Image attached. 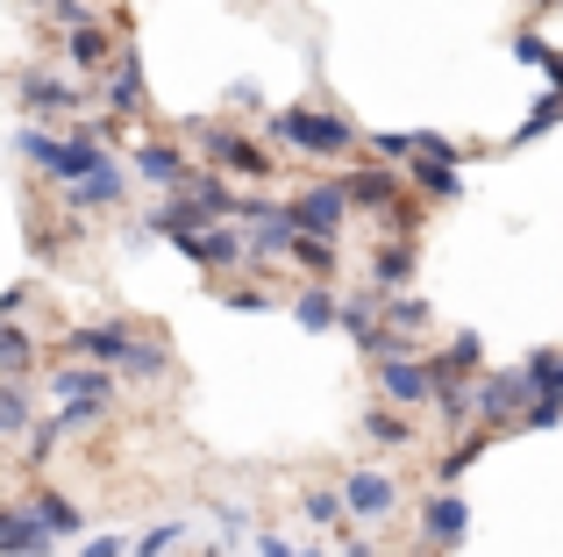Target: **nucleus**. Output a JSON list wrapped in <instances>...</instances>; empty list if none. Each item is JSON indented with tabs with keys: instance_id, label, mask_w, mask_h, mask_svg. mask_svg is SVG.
Here are the masks:
<instances>
[{
	"instance_id": "obj_1",
	"label": "nucleus",
	"mask_w": 563,
	"mask_h": 557,
	"mask_svg": "<svg viewBox=\"0 0 563 557\" xmlns=\"http://www.w3.org/2000/svg\"><path fill=\"white\" fill-rule=\"evenodd\" d=\"M100 143H108V129H93V122H79L71 136H43V129H14V151H22L29 165H43L51 179H65V186H71V179H86V172H93L100 157H108Z\"/></svg>"
},
{
	"instance_id": "obj_2",
	"label": "nucleus",
	"mask_w": 563,
	"mask_h": 557,
	"mask_svg": "<svg viewBox=\"0 0 563 557\" xmlns=\"http://www.w3.org/2000/svg\"><path fill=\"white\" fill-rule=\"evenodd\" d=\"M264 129H272V143L307 151V157H350L357 151V129H350V114H335V108H278Z\"/></svg>"
},
{
	"instance_id": "obj_3",
	"label": "nucleus",
	"mask_w": 563,
	"mask_h": 557,
	"mask_svg": "<svg viewBox=\"0 0 563 557\" xmlns=\"http://www.w3.org/2000/svg\"><path fill=\"white\" fill-rule=\"evenodd\" d=\"M528 401H536V393H528L521 364H514V372H485L478 386H471V422H485V429L499 436V422H521Z\"/></svg>"
},
{
	"instance_id": "obj_4",
	"label": "nucleus",
	"mask_w": 563,
	"mask_h": 557,
	"mask_svg": "<svg viewBox=\"0 0 563 557\" xmlns=\"http://www.w3.org/2000/svg\"><path fill=\"white\" fill-rule=\"evenodd\" d=\"M286 208V222H292V237H321V243H335V229H343V186H307V194H292V200H278Z\"/></svg>"
},
{
	"instance_id": "obj_5",
	"label": "nucleus",
	"mask_w": 563,
	"mask_h": 557,
	"mask_svg": "<svg viewBox=\"0 0 563 557\" xmlns=\"http://www.w3.org/2000/svg\"><path fill=\"white\" fill-rule=\"evenodd\" d=\"M478 364H485V343H478V329H456L450 343L435 350V358H421V372H428V393H435V386H471V379H478Z\"/></svg>"
},
{
	"instance_id": "obj_6",
	"label": "nucleus",
	"mask_w": 563,
	"mask_h": 557,
	"mask_svg": "<svg viewBox=\"0 0 563 557\" xmlns=\"http://www.w3.org/2000/svg\"><path fill=\"white\" fill-rule=\"evenodd\" d=\"M335 493H343V515H350V522H385V515H393V501H399L393 479L372 472V465H350Z\"/></svg>"
},
{
	"instance_id": "obj_7",
	"label": "nucleus",
	"mask_w": 563,
	"mask_h": 557,
	"mask_svg": "<svg viewBox=\"0 0 563 557\" xmlns=\"http://www.w3.org/2000/svg\"><path fill=\"white\" fill-rule=\"evenodd\" d=\"M71 358H86L93 372H114V364H129V350H136V336L122 329V321H86V329L65 336Z\"/></svg>"
},
{
	"instance_id": "obj_8",
	"label": "nucleus",
	"mask_w": 563,
	"mask_h": 557,
	"mask_svg": "<svg viewBox=\"0 0 563 557\" xmlns=\"http://www.w3.org/2000/svg\"><path fill=\"white\" fill-rule=\"evenodd\" d=\"M200 151L214 157V165L243 172V179H272V157H264L250 136H235V129H200Z\"/></svg>"
},
{
	"instance_id": "obj_9",
	"label": "nucleus",
	"mask_w": 563,
	"mask_h": 557,
	"mask_svg": "<svg viewBox=\"0 0 563 557\" xmlns=\"http://www.w3.org/2000/svg\"><path fill=\"white\" fill-rule=\"evenodd\" d=\"M65 200H71V208H122V200H129V172L114 165V157H100L86 179L65 186Z\"/></svg>"
},
{
	"instance_id": "obj_10",
	"label": "nucleus",
	"mask_w": 563,
	"mask_h": 557,
	"mask_svg": "<svg viewBox=\"0 0 563 557\" xmlns=\"http://www.w3.org/2000/svg\"><path fill=\"white\" fill-rule=\"evenodd\" d=\"M179 251L192 258V265H207V272H235L243 265V237H235V229H192V237H179Z\"/></svg>"
},
{
	"instance_id": "obj_11",
	"label": "nucleus",
	"mask_w": 563,
	"mask_h": 557,
	"mask_svg": "<svg viewBox=\"0 0 563 557\" xmlns=\"http://www.w3.org/2000/svg\"><path fill=\"white\" fill-rule=\"evenodd\" d=\"M286 251H292V222H286V208L272 200V215H257L250 237H243V265H278Z\"/></svg>"
},
{
	"instance_id": "obj_12",
	"label": "nucleus",
	"mask_w": 563,
	"mask_h": 557,
	"mask_svg": "<svg viewBox=\"0 0 563 557\" xmlns=\"http://www.w3.org/2000/svg\"><path fill=\"white\" fill-rule=\"evenodd\" d=\"M0 557H57V544L29 507H0Z\"/></svg>"
},
{
	"instance_id": "obj_13",
	"label": "nucleus",
	"mask_w": 563,
	"mask_h": 557,
	"mask_svg": "<svg viewBox=\"0 0 563 557\" xmlns=\"http://www.w3.org/2000/svg\"><path fill=\"white\" fill-rule=\"evenodd\" d=\"M335 329H350L364 343V358H378V343H385V329H378V293H343V301H335Z\"/></svg>"
},
{
	"instance_id": "obj_14",
	"label": "nucleus",
	"mask_w": 563,
	"mask_h": 557,
	"mask_svg": "<svg viewBox=\"0 0 563 557\" xmlns=\"http://www.w3.org/2000/svg\"><path fill=\"white\" fill-rule=\"evenodd\" d=\"M421 529H428V544H435V550H456L471 536V507L456 501V493H435V501H428V515H421Z\"/></svg>"
},
{
	"instance_id": "obj_15",
	"label": "nucleus",
	"mask_w": 563,
	"mask_h": 557,
	"mask_svg": "<svg viewBox=\"0 0 563 557\" xmlns=\"http://www.w3.org/2000/svg\"><path fill=\"white\" fill-rule=\"evenodd\" d=\"M51 393H57V401L114 407V372H93V364H65V372H51Z\"/></svg>"
},
{
	"instance_id": "obj_16",
	"label": "nucleus",
	"mask_w": 563,
	"mask_h": 557,
	"mask_svg": "<svg viewBox=\"0 0 563 557\" xmlns=\"http://www.w3.org/2000/svg\"><path fill=\"white\" fill-rule=\"evenodd\" d=\"M186 172H192V165H186L179 151H172V143H143V151H136V179H143V186H157L165 200L179 194V179H186Z\"/></svg>"
},
{
	"instance_id": "obj_17",
	"label": "nucleus",
	"mask_w": 563,
	"mask_h": 557,
	"mask_svg": "<svg viewBox=\"0 0 563 557\" xmlns=\"http://www.w3.org/2000/svg\"><path fill=\"white\" fill-rule=\"evenodd\" d=\"M343 186V208H399V172H350V179H335Z\"/></svg>"
},
{
	"instance_id": "obj_18",
	"label": "nucleus",
	"mask_w": 563,
	"mask_h": 557,
	"mask_svg": "<svg viewBox=\"0 0 563 557\" xmlns=\"http://www.w3.org/2000/svg\"><path fill=\"white\" fill-rule=\"evenodd\" d=\"M29 515L43 522V536L51 544H65V536H86V515L65 501V493H51V487H36V501H29Z\"/></svg>"
},
{
	"instance_id": "obj_19",
	"label": "nucleus",
	"mask_w": 563,
	"mask_h": 557,
	"mask_svg": "<svg viewBox=\"0 0 563 557\" xmlns=\"http://www.w3.org/2000/svg\"><path fill=\"white\" fill-rule=\"evenodd\" d=\"M378 386H385V401H399V407L428 401V372H421V358H378Z\"/></svg>"
},
{
	"instance_id": "obj_20",
	"label": "nucleus",
	"mask_w": 563,
	"mask_h": 557,
	"mask_svg": "<svg viewBox=\"0 0 563 557\" xmlns=\"http://www.w3.org/2000/svg\"><path fill=\"white\" fill-rule=\"evenodd\" d=\"M14 94L29 100V108H43V114H65V108H79V86H65V79H43V72H22V79H14Z\"/></svg>"
},
{
	"instance_id": "obj_21",
	"label": "nucleus",
	"mask_w": 563,
	"mask_h": 557,
	"mask_svg": "<svg viewBox=\"0 0 563 557\" xmlns=\"http://www.w3.org/2000/svg\"><path fill=\"white\" fill-rule=\"evenodd\" d=\"M413 265H421V251H413V243H378V251H372V278H378V293H407Z\"/></svg>"
},
{
	"instance_id": "obj_22",
	"label": "nucleus",
	"mask_w": 563,
	"mask_h": 557,
	"mask_svg": "<svg viewBox=\"0 0 563 557\" xmlns=\"http://www.w3.org/2000/svg\"><path fill=\"white\" fill-rule=\"evenodd\" d=\"M378 329H385V336L428 329V301H421V293H378Z\"/></svg>"
},
{
	"instance_id": "obj_23",
	"label": "nucleus",
	"mask_w": 563,
	"mask_h": 557,
	"mask_svg": "<svg viewBox=\"0 0 563 557\" xmlns=\"http://www.w3.org/2000/svg\"><path fill=\"white\" fill-rule=\"evenodd\" d=\"M65 57H71L79 72H108V57H114V29H100V22L71 29V36H65Z\"/></svg>"
},
{
	"instance_id": "obj_24",
	"label": "nucleus",
	"mask_w": 563,
	"mask_h": 557,
	"mask_svg": "<svg viewBox=\"0 0 563 557\" xmlns=\"http://www.w3.org/2000/svg\"><path fill=\"white\" fill-rule=\"evenodd\" d=\"M100 100H108V108H136V100H143V57H136V51H122V57L108 65Z\"/></svg>"
},
{
	"instance_id": "obj_25",
	"label": "nucleus",
	"mask_w": 563,
	"mask_h": 557,
	"mask_svg": "<svg viewBox=\"0 0 563 557\" xmlns=\"http://www.w3.org/2000/svg\"><path fill=\"white\" fill-rule=\"evenodd\" d=\"M335 301H343V293H329V286L292 293V321H300L307 336H329V329H335Z\"/></svg>"
},
{
	"instance_id": "obj_26",
	"label": "nucleus",
	"mask_w": 563,
	"mask_h": 557,
	"mask_svg": "<svg viewBox=\"0 0 563 557\" xmlns=\"http://www.w3.org/2000/svg\"><path fill=\"white\" fill-rule=\"evenodd\" d=\"M485 450H493V429H471V436H456V450H450V458H442V465H435V487H442V493H450V487H456V479H464V472H471V465H478V458H485Z\"/></svg>"
},
{
	"instance_id": "obj_27",
	"label": "nucleus",
	"mask_w": 563,
	"mask_h": 557,
	"mask_svg": "<svg viewBox=\"0 0 563 557\" xmlns=\"http://www.w3.org/2000/svg\"><path fill=\"white\" fill-rule=\"evenodd\" d=\"M521 379H528V393H536V401L563 407V350H536V358L521 364Z\"/></svg>"
},
{
	"instance_id": "obj_28",
	"label": "nucleus",
	"mask_w": 563,
	"mask_h": 557,
	"mask_svg": "<svg viewBox=\"0 0 563 557\" xmlns=\"http://www.w3.org/2000/svg\"><path fill=\"white\" fill-rule=\"evenodd\" d=\"M407 172L428 200H464V179H456V165H442V157H407Z\"/></svg>"
},
{
	"instance_id": "obj_29",
	"label": "nucleus",
	"mask_w": 563,
	"mask_h": 557,
	"mask_svg": "<svg viewBox=\"0 0 563 557\" xmlns=\"http://www.w3.org/2000/svg\"><path fill=\"white\" fill-rule=\"evenodd\" d=\"M29 364H36V336L14 329V321H0V379H22Z\"/></svg>"
},
{
	"instance_id": "obj_30",
	"label": "nucleus",
	"mask_w": 563,
	"mask_h": 557,
	"mask_svg": "<svg viewBox=\"0 0 563 557\" xmlns=\"http://www.w3.org/2000/svg\"><path fill=\"white\" fill-rule=\"evenodd\" d=\"M550 129H563V100H556V94H550V100H536V114H528V122L507 136V151H528V143H542Z\"/></svg>"
},
{
	"instance_id": "obj_31",
	"label": "nucleus",
	"mask_w": 563,
	"mask_h": 557,
	"mask_svg": "<svg viewBox=\"0 0 563 557\" xmlns=\"http://www.w3.org/2000/svg\"><path fill=\"white\" fill-rule=\"evenodd\" d=\"M307 522H314V529H329V536H350L343 529V493H335V487H314V493H307Z\"/></svg>"
},
{
	"instance_id": "obj_32",
	"label": "nucleus",
	"mask_w": 563,
	"mask_h": 557,
	"mask_svg": "<svg viewBox=\"0 0 563 557\" xmlns=\"http://www.w3.org/2000/svg\"><path fill=\"white\" fill-rule=\"evenodd\" d=\"M286 258H300V265L314 272V278H329L335 265H343V251H335V243H321V237H292V251H286Z\"/></svg>"
},
{
	"instance_id": "obj_33",
	"label": "nucleus",
	"mask_w": 563,
	"mask_h": 557,
	"mask_svg": "<svg viewBox=\"0 0 563 557\" xmlns=\"http://www.w3.org/2000/svg\"><path fill=\"white\" fill-rule=\"evenodd\" d=\"M14 429H29V393H22V379H0V436H14Z\"/></svg>"
},
{
	"instance_id": "obj_34",
	"label": "nucleus",
	"mask_w": 563,
	"mask_h": 557,
	"mask_svg": "<svg viewBox=\"0 0 563 557\" xmlns=\"http://www.w3.org/2000/svg\"><path fill=\"white\" fill-rule=\"evenodd\" d=\"M364 436H372V444H407L413 422H407V415H385V407H372V415H364Z\"/></svg>"
},
{
	"instance_id": "obj_35",
	"label": "nucleus",
	"mask_w": 563,
	"mask_h": 557,
	"mask_svg": "<svg viewBox=\"0 0 563 557\" xmlns=\"http://www.w3.org/2000/svg\"><path fill=\"white\" fill-rule=\"evenodd\" d=\"M43 14H51V22L65 29V36H71V29H86V22H100V14L86 8V0H43Z\"/></svg>"
},
{
	"instance_id": "obj_36",
	"label": "nucleus",
	"mask_w": 563,
	"mask_h": 557,
	"mask_svg": "<svg viewBox=\"0 0 563 557\" xmlns=\"http://www.w3.org/2000/svg\"><path fill=\"white\" fill-rule=\"evenodd\" d=\"M179 536H186V522H157V529H143V544L129 550V557H165L172 544H179Z\"/></svg>"
},
{
	"instance_id": "obj_37",
	"label": "nucleus",
	"mask_w": 563,
	"mask_h": 557,
	"mask_svg": "<svg viewBox=\"0 0 563 557\" xmlns=\"http://www.w3.org/2000/svg\"><path fill=\"white\" fill-rule=\"evenodd\" d=\"M413 157H442V165H456V143L450 136H442V129H413Z\"/></svg>"
},
{
	"instance_id": "obj_38",
	"label": "nucleus",
	"mask_w": 563,
	"mask_h": 557,
	"mask_svg": "<svg viewBox=\"0 0 563 557\" xmlns=\"http://www.w3.org/2000/svg\"><path fill=\"white\" fill-rule=\"evenodd\" d=\"M122 372H136V379L165 372V350H157V343H143V336H136V350H129V364H122Z\"/></svg>"
},
{
	"instance_id": "obj_39",
	"label": "nucleus",
	"mask_w": 563,
	"mask_h": 557,
	"mask_svg": "<svg viewBox=\"0 0 563 557\" xmlns=\"http://www.w3.org/2000/svg\"><path fill=\"white\" fill-rule=\"evenodd\" d=\"M100 415H108V407H93V401H65V415H57V429H93Z\"/></svg>"
},
{
	"instance_id": "obj_40",
	"label": "nucleus",
	"mask_w": 563,
	"mask_h": 557,
	"mask_svg": "<svg viewBox=\"0 0 563 557\" xmlns=\"http://www.w3.org/2000/svg\"><path fill=\"white\" fill-rule=\"evenodd\" d=\"M57 436H65V429H57V415H51V422H36V429H29V458L43 465V458L57 450Z\"/></svg>"
},
{
	"instance_id": "obj_41",
	"label": "nucleus",
	"mask_w": 563,
	"mask_h": 557,
	"mask_svg": "<svg viewBox=\"0 0 563 557\" xmlns=\"http://www.w3.org/2000/svg\"><path fill=\"white\" fill-rule=\"evenodd\" d=\"M229 307H235V315H272V293H257V286H243V293H229Z\"/></svg>"
},
{
	"instance_id": "obj_42",
	"label": "nucleus",
	"mask_w": 563,
	"mask_h": 557,
	"mask_svg": "<svg viewBox=\"0 0 563 557\" xmlns=\"http://www.w3.org/2000/svg\"><path fill=\"white\" fill-rule=\"evenodd\" d=\"M372 151H378V157H393V165H407V157H413V143H407V136H393V129H378V136H372Z\"/></svg>"
},
{
	"instance_id": "obj_43",
	"label": "nucleus",
	"mask_w": 563,
	"mask_h": 557,
	"mask_svg": "<svg viewBox=\"0 0 563 557\" xmlns=\"http://www.w3.org/2000/svg\"><path fill=\"white\" fill-rule=\"evenodd\" d=\"M79 557H129V544H122V536H86Z\"/></svg>"
},
{
	"instance_id": "obj_44",
	"label": "nucleus",
	"mask_w": 563,
	"mask_h": 557,
	"mask_svg": "<svg viewBox=\"0 0 563 557\" xmlns=\"http://www.w3.org/2000/svg\"><path fill=\"white\" fill-rule=\"evenodd\" d=\"M542 51H550V43H542L536 29H521V36H514V57H521V65H542Z\"/></svg>"
},
{
	"instance_id": "obj_45",
	"label": "nucleus",
	"mask_w": 563,
	"mask_h": 557,
	"mask_svg": "<svg viewBox=\"0 0 563 557\" xmlns=\"http://www.w3.org/2000/svg\"><path fill=\"white\" fill-rule=\"evenodd\" d=\"M542 79H550V94L563 100V51H542Z\"/></svg>"
},
{
	"instance_id": "obj_46",
	"label": "nucleus",
	"mask_w": 563,
	"mask_h": 557,
	"mask_svg": "<svg viewBox=\"0 0 563 557\" xmlns=\"http://www.w3.org/2000/svg\"><path fill=\"white\" fill-rule=\"evenodd\" d=\"M22 307H29V286H8V293H0V321H14Z\"/></svg>"
},
{
	"instance_id": "obj_47",
	"label": "nucleus",
	"mask_w": 563,
	"mask_h": 557,
	"mask_svg": "<svg viewBox=\"0 0 563 557\" xmlns=\"http://www.w3.org/2000/svg\"><path fill=\"white\" fill-rule=\"evenodd\" d=\"M257 557H300V550H292L286 536H272V529H264V536H257Z\"/></svg>"
},
{
	"instance_id": "obj_48",
	"label": "nucleus",
	"mask_w": 563,
	"mask_h": 557,
	"mask_svg": "<svg viewBox=\"0 0 563 557\" xmlns=\"http://www.w3.org/2000/svg\"><path fill=\"white\" fill-rule=\"evenodd\" d=\"M343 557H372V536H364V529H350V550Z\"/></svg>"
},
{
	"instance_id": "obj_49",
	"label": "nucleus",
	"mask_w": 563,
	"mask_h": 557,
	"mask_svg": "<svg viewBox=\"0 0 563 557\" xmlns=\"http://www.w3.org/2000/svg\"><path fill=\"white\" fill-rule=\"evenodd\" d=\"M300 557H314V550H300Z\"/></svg>"
},
{
	"instance_id": "obj_50",
	"label": "nucleus",
	"mask_w": 563,
	"mask_h": 557,
	"mask_svg": "<svg viewBox=\"0 0 563 557\" xmlns=\"http://www.w3.org/2000/svg\"><path fill=\"white\" fill-rule=\"evenodd\" d=\"M556 8H563V0H556Z\"/></svg>"
}]
</instances>
